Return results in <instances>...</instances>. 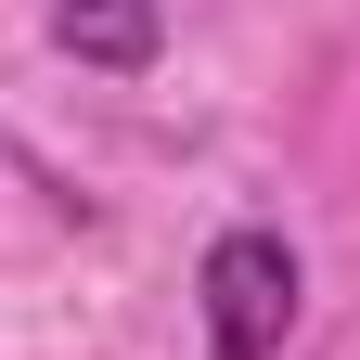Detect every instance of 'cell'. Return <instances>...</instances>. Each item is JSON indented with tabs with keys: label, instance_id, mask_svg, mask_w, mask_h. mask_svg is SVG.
I'll list each match as a JSON object with an SVG mask.
<instances>
[{
	"label": "cell",
	"instance_id": "2",
	"mask_svg": "<svg viewBox=\"0 0 360 360\" xmlns=\"http://www.w3.org/2000/svg\"><path fill=\"white\" fill-rule=\"evenodd\" d=\"M52 52H77V65H155L167 52V0H52Z\"/></svg>",
	"mask_w": 360,
	"mask_h": 360
},
{
	"label": "cell",
	"instance_id": "1",
	"mask_svg": "<svg viewBox=\"0 0 360 360\" xmlns=\"http://www.w3.org/2000/svg\"><path fill=\"white\" fill-rule=\"evenodd\" d=\"M193 296H206V360H283L309 270H296L283 232H219L206 270H193Z\"/></svg>",
	"mask_w": 360,
	"mask_h": 360
}]
</instances>
